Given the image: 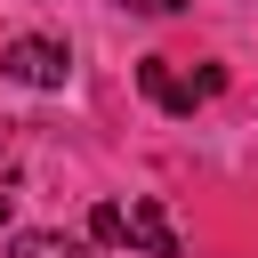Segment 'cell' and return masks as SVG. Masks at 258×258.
Segmentation results:
<instances>
[{
	"mask_svg": "<svg viewBox=\"0 0 258 258\" xmlns=\"http://www.w3.org/2000/svg\"><path fill=\"white\" fill-rule=\"evenodd\" d=\"M89 234L105 250H145V258H177V226L161 218V202H97L89 210Z\"/></svg>",
	"mask_w": 258,
	"mask_h": 258,
	"instance_id": "cell-1",
	"label": "cell"
},
{
	"mask_svg": "<svg viewBox=\"0 0 258 258\" xmlns=\"http://www.w3.org/2000/svg\"><path fill=\"white\" fill-rule=\"evenodd\" d=\"M0 73L24 81V89H64V81H73V48L48 40V32H16V40L0 48Z\"/></svg>",
	"mask_w": 258,
	"mask_h": 258,
	"instance_id": "cell-2",
	"label": "cell"
},
{
	"mask_svg": "<svg viewBox=\"0 0 258 258\" xmlns=\"http://www.w3.org/2000/svg\"><path fill=\"white\" fill-rule=\"evenodd\" d=\"M137 89H145L161 113H177V121L202 105V81H177V73H169V56H145V64H137Z\"/></svg>",
	"mask_w": 258,
	"mask_h": 258,
	"instance_id": "cell-3",
	"label": "cell"
},
{
	"mask_svg": "<svg viewBox=\"0 0 258 258\" xmlns=\"http://www.w3.org/2000/svg\"><path fill=\"white\" fill-rule=\"evenodd\" d=\"M8 258H89L73 234H48V226H32V234H16L8 242Z\"/></svg>",
	"mask_w": 258,
	"mask_h": 258,
	"instance_id": "cell-4",
	"label": "cell"
},
{
	"mask_svg": "<svg viewBox=\"0 0 258 258\" xmlns=\"http://www.w3.org/2000/svg\"><path fill=\"white\" fill-rule=\"evenodd\" d=\"M113 8H129V16H177L185 0H113Z\"/></svg>",
	"mask_w": 258,
	"mask_h": 258,
	"instance_id": "cell-5",
	"label": "cell"
},
{
	"mask_svg": "<svg viewBox=\"0 0 258 258\" xmlns=\"http://www.w3.org/2000/svg\"><path fill=\"white\" fill-rule=\"evenodd\" d=\"M0 210H8V194H0Z\"/></svg>",
	"mask_w": 258,
	"mask_h": 258,
	"instance_id": "cell-6",
	"label": "cell"
}]
</instances>
